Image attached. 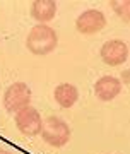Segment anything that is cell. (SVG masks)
Here are the masks:
<instances>
[{
  "label": "cell",
  "instance_id": "obj_5",
  "mask_svg": "<svg viewBox=\"0 0 130 154\" xmlns=\"http://www.w3.org/2000/svg\"><path fill=\"white\" fill-rule=\"evenodd\" d=\"M106 26V17L101 11L91 9V11L82 12L81 16L77 17L76 21V28L79 33L82 34H94L99 33L101 29Z\"/></svg>",
  "mask_w": 130,
  "mask_h": 154
},
{
  "label": "cell",
  "instance_id": "obj_11",
  "mask_svg": "<svg viewBox=\"0 0 130 154\" xmlns=\"http://www.w3.org/2000/svg\"><path fill=\"white\" fill-rule=\"evenodd\" d=\"M0 154H11L9 151H5V149H0Z\"/></svg>",
  "mask_w": 130,
  "mask_h": 154
},
{
  "label": "cell",
  "instance_id": "obj_7",
  "mask_svg": "<svg viewBox=\"0 0 130 154\" xmlns=\"http://www.w3.org/2000/svg\"><path fill=\"white\" fill-rule=\"evenodd\" d=\"M122 91V82L116 77L111 75H104L101 79H98L94 84V93L101 101H111L120 94Z\"/></svg>",
  "mask_w": 130,
  "mask_h": 154
},
{
  "label": "cell",
  "instance_id": "obj_1",
  "mask_svg": "<svg viewBox=\"0 0 130 154\" xmlns=\"http://www.w3.org/2000/svg\"><path fill=\"white\" fill-rule=\"evenodd\" d=\"M57 33L51 28L45 26V24H38L29 31L26 39L27 50L34 53V55H48L55 50L57 46Z\"/></svg>",
  "mask_w": 130,
  "mask_h": 154
},
{
  "label": "cell",
  "instance_id": "obj_10",
  "mask_svg": "<svg viewBox=\"0 0 130 154\" xmlns=\"http://www.w3.org/2000/svg\"><path fill=\"white\" fill-rule=\"evenodd\" d=\"M110 4L123 21H130V0H111Z\"/></svg>",
  "mask_w": 130,
  "mask_h": 154
},
{
  "label": "cell",
  "instance_id": "obj_6",
  "mask_svg": "<svg viewBox=\"0 0 130 154\" xmlns=\"http://www.w3.org/2000/svg\"><path fill=\"white\" fill-rule=\"evenodd\" d=\"M127 55H128V48L123 41L120 39H111V41H106V43L101 46V58H103L104 63L115 67L120 65L127 60Z\"/></svg>",
  "mask_w": 130,
  "mask_h": 154
},
{
  "label": "cell",
  "instance_id": "obj_3",
  "mask_svg": "<svg viewBox=\"0 0 130 154\" xmlns=\"http://www.w3.org/2000/svg\"><path fill=\"white\" fill-rule=\"evenodd\" d=\"M29 101H31V89L24 82H14L5 91V96H4V106L11 113L21 111L22 108L29 105Z\"/></svg>",
  "mask_w": 130,
  "mask_h": 154
},
{
  "label": "cell",
  "instance_id": "obj_8",
  "mask_svg": "<svg viewBox=\"0 0 130 154\" xmlns=\"http://www.w3.org/2000/svg\"><path fill=\"white\" fill-rule=\"evenodd\" d=\"M53 96L62 108H70L79 99V91L74 84H60V86H57Z\"/></svg>",
  "mask_w": 130,
  "mask_h": 154
},
{
  "label": "cell",
  "instance_id": "obj_9",
  "mask_svg": "<svg viewBox=\"0 0 130 154\" xmlns=\"http://www.w3.org/2000/svg\"><path fill=\"white\" fill-rule=\"evenodd\" d=\"M57 12V4L53 0H34L31 7V16L39 22L51 21Z\"/></svg>",
  "mask_w": 130,
  "mask_h": 154
},
{
  "label": "cell",
  "instance_id": "obj_4",
  "mask_svg": "<svg viewBox=\"0 0 130 154\" xmlns=\"http://www.w3.org/2000/svg\"><path fill=\"white\" fill-rule=\"evenodd\" d=\"M41 123L43 122L36 108L26 106L16 113V125L19 132L24 135H36L38 132H41Z\"/></svg>",
  "mask_w": 130,
  "mask_h": 154
},
{
  "label": "cell",
  "instance_id": "obj_2",
  "mask_svg": "<svg viewBox=\"0 0 130 154\" xmlns=\"http://www.w3.org/2000/svg\"><path fill=\"white\" fill-rule=\"evenodd\" d=\"M41 135H43L45 142H48L50 146L62 147L70 139V128L58 116H48L41 123Z\"/></svg>",
  "mask_w": 130,
  "mask_h": 154
}]
</instances>
